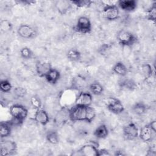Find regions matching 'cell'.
Segmentation results:
<instances>
[{
    "label": "cell",
    "mask_w": 156,
    "mask_h": 156,
    "mask_svg": "<svg viewBox=\"0 0 156 156\" xmlns=\"http://www.w3.org/2000/svg\"><path fill=\"white\" fill-rule=\"evenodd\" d=\"M10 114L12 117L11 121L13 125L22 124L28 115L27 109L21 104H13L9 109Z\"/></svg>",
    "instance_id": "1"
},
{
    "label": "cell",
    "mask_w": 156,
    "mask_h": 156,
    "mask_svg": "<svg viewBox=\"0 0 156 156\" xmlns=\"http://www.w3.org/2000/svg\"><path fill=\"white\" fill-rule=\"evenodd\" d=\"M116 38L118 43L123 46H132L138 41L135 34L125 29H121L118 32Z\"/></svg>",
    "instance_id": "2"
},
{
    "label": "cell",
    "mask_w": 156,
    "mask_h": 156,
    "mask_svg": "<svg viewBox=\"0 0 156 156\" xmlns=\"http://www.w3.org/2000/svg\"><path fill=\"white\" fill-rule=\"evenodd\" d=\"M87 107L75 105L68 110L69 119L73 122L85 121Z\"/></svg>",
    "instance_id": "3"
},
{
    "label": "cell",
    "mask_w": 156,
    "mask_h": 156,
    "mask_svg": "<svg viewBox=\"0 0 156 156\" xmlns=\"http://www.w3.org/2000/svg\"><path fill=\"white\" fill-rule=\"evenodd\" d=\"M74 29L75 31L82 34L90 33L92 29V24L90 20L85 16L79 17Z\"/></svg>",
    "instance_id": "4"
},
{
    "label": "cell",
    "mask_w": 156,
    "mask_h": 156,
    "mask_svg": "<svg viewBox=\"0 0 156 156\" xmlns=\"http://www.w3.org/2000/svg\"><path fill=\"white\" fill-rule=\"evenodd\" d=\"M17 151V144L12 140L2 139L0 143V155L10 156Z\"/></svg>",
    "instance_id": "5"
},
{
    "label": "cell",
    "mask_w": 156,
    "mask_h": 156,
    "mask_svg": "<svg viewBox=\"0 0 156 156\" xmlns=\"http://www.w3.org/2000/svg\"><path fill=\"white\" fill-rule=\"evenodd\" d=\"M98 144L94 141L92 143L82 146L77 151V154L83 156H99Z\"/></svg>",
    "instance_id": "6"
},
{
    "label": "cell",
    "mask_w": 156,
    "mask_h": 156,
    "mask_svg": "<svg viewBox=\"0 0 156 156\" xmlns=\"http://www.w3.org/2000/svg\"><path fill=\"white\" fill-rule=\"evenodd\" d=\"M102 15L108 21H115L119 16V9L115 4H106L102 9Z\"/></svg>",
    "instance_id": "7"
},
{
    "label": "cell",
    "mask_w": 156,
    "mask_h": 156,
    "mask_svg": "<svg viewBox=\"0 0 156 156\" xmlns=\"http://www.w3.org/2000/svg\"><path fill=\"white\" fill-rule=\"evenodd\" d=\"M122 133L126 140H133L138 137L139 130L134 122H130L123 127Z\"/></svg>",
    "instance_id": "8"
},
{
    "label": "cell",
    "mask_w": 156,
    "mask_h": 156,
    "mask_svg": "<svg viewBox=\"0 0 156 156\" xmlns=\"http://www.w3.org/2000/svg\"><path fill=\"white\" fill-rule=\"evenodd\" d=\"M18 35L25 39H30L35 38L37 35V30L30 25L23 24H21L17 29Z\"/></svg>",
    "instance_id": "9"
},
{
    "label": "cell",
    "mask_w": 156,
    "mask_h": 156,
    "mask_svg": "<svg viewBox=\"0 0 156 156\" xmlns=\"http://www.w3.org/2000/svg\"><path fill=\"white\" fill-rule=\"evenodd\" d=\"M106 107L109 112L115 115L121 114L124 110V107L122 102L115 98H110L107 99Z\"/></svg>",
    "instance_id": "10"
},
{
    "label": "cell",
    "mask_w": 156,
    "mask_h": 156,
    "mask_svg": "<svg viewBox=\"0 0 156 156\" xmlns=\"http://www.w3.org/2000/svg\"><path fill=\"white\" fill-rule=\"evenodd\" d=\"M93 102L92 94L90 92L80 91L75 99V105L82 106H91Z\"/></svg>",
    "instance_id": "11"
},
{
    "label": "cell",
    "mask_w": 156,
    "mask_h": 156,
    "mask_svg": "<svg viewBox=\"0 0 156 156\" xmlns=\"http://www.w3.org/2000/svg\"><path fill=\"white\" fill-rule=\"evenodd\" d=\"M119 9L126 12L134 11L137 7V1L135 0H119L117 2Z\"/></svg>",
    "instance_id": "12"
},
{
    "label": "cell",
    "mask_w": 156,
    "mask_h": 156,
    "mask_svg": "<svg viewBox=\"0 0 156 156\" xmlns=\"http://www.w3.org/2000/svg\"><path fill=\"white\" fill-rule=\"evenodd\" d=\"M155 133L152 130L149 126L146 124L143 126L139 131L138 136L144 142H150L152 140Z\"/></svg>",
    "instance_id": "13"
},
{
    "label": "cell",
    "mask_w": 156,
    "mask_h": 156,
    "mask_svg": "<svg viewBox=\"0 0 156 156\" xmlns=\"http://www.w3.org/2000/svg\"><path fill=\"white\" fill-rule=\"evenodd\" d=\"M52 68L51 63L46 62H38L35 65L36 73L40 77H44Z\"/></svg>",
    "instance_id": "14"
},
{
    "label": "cell",
    "mask_w": 156,
    "mask_h": 156,
    "mask_svg": "<svg viewBox=\"0 0 156 156\" xmlns=\"http://www.w3.org/2000/svg\"><path fill=\"white\" fill-rule=\"evenodd\" d=\"M34 119L43 126H46L49 122V117L46 110L43 108L36 110Z\"/></svg>",
    "instance_id": "15"
},
{
    "label": "cell",
    "mask_w": 156,
    "mask_h": 156,
    "mask_svg": "<svg viewBox=\"0 0 156 156\" xmlns=\"http://www.w3.org/2000/svg\"><path fill=\"white\" fill-rule=\"evenodd\" d=\"M73 4L70 1L60 0L57 1L55 3V7L58 12L62 15L66 14L72 8Z\"/></svg>",
    "instance_id": "16"
},
{
    "label": "cell",
    "mask_w": 156,
    "mask_h": 156,
    "mask_svg": "<svg viewBox=\"0 0 156 156\" xmlns=\"http://www.w3.org/2000/svg\"><path fill=\"white\" fill-rule=\"evenodd\" d=\"M13 124L12 121L1 122L0 124V136L1 139L9 136L12 132Z\"/></svg>",
    "instance_id": "17"
},
{
    "label": "cell",
    "mask_w": 156,
    "mask_h": 156,
    "mask_svg": "<svg viewBox=\"0 0 156 156\" xmlns=\"http://www.w3.org/2000/svg\"><path fill=\"white\" fill-rule=\"evenodd\" d=\"M46 81L51 85H55L60 78V73L55 68H52L44 77Z\"/></svg>",
    "instance_id": "18"
},
{
    "label": "cell",
    "mask_w": 156,
    "mask_h": 156,
    "mask_svg": "<svg viewBox=\"0 0 156 156\" xmlns=\"http://www.w3.org/2000/svg\"><path fill=\"white\" fill-rule=\"evenodd\" d=\"M108 129L106 125H99L94 131L93 135L98 139H104L108 135Z\"/></svg>",
    "instance_id": "19"
},
{
    "label": "cell",
    "mask_w": 156,
    "mask_h": 156,
    "mask_svg": "<svg viewBox=\"0 0 156 156\" xmlns=\"http://www.w3.org/2000/svg\"><path fill=\"white\" fill-rule=\"evenodd\" d=\"M112 71L114 73L121 77L126 76L127 73V68L126 66L121 62H116L113 65Z\"/></svg>",
    "instance_id": "20"
},
{
    "label": "cell",
    "mask_w": 156,
    "mask_h": 156,
    "mask_svg": "<svg viewBox=\"0 0 156 156\" xmlns=\"http://www.w3.org/2000/svg\"><path fill=\"white\" fill-rule=\"evenodd\" d=\"M133 112L138 116H141L146 113L147 110V105L142 102H136L132 107Z\"/></svg>",
    "instance_id": "21"
},
{
    "label": "cell",
    "mask_w": 156,
    "mask_h": 156,
    "mask_svg": "<svg viewBox=\"0 0 156 156\" xmlns=\"http://www.w3.org/2000/svg\"><path fill=\"white\" fill-rule=\"evenodd\" d=\"M89 90L92 94L101 95L104 91V87L101 83L94 82L90 84Z\"/></svg>",
    "instance_id": "22"
},
{
    "label": "cell",
    "mask_w": 156,
    "mask_h": 156,
    "mask_svg": "<svg viewBox=\"0 0 156 156\" xmlns=\"http://www.w3.org/2000/svg\"><path fill=\"white\" fill-rule=\"evenodd\" d=\"M46 140L52 144H57L59 143V135L56 130H51L46 135Z\"/></svg>",
    "instance_id": "23"
},
{
    "label": "cell",
    "mask_w": 156,
    "mask_h": 156,
    "mask_svg": "<svg viewBox=\"0 0 156 156\" xmlns=\"http://www.w3.org/2000/svg\"><path fill=\"white\" fill-rule=\"evenodd\" d=\"M81 53L77 49L72 48L68 50L66 53V57L72 62H78L81 58Z\"/></svg>",
    "instance_id": "24"
},
{
    "label": "cell",
    "mask_w": 156,
    "mask_h": 156,
    "mask_svg": "<svg viewBox=\"0 0 156 156\" xmlns=\"http://www.w3.org/2000/svg\"><path fill=\"white\" fill-rule=\"evenodd\" d=\"M86 80L85 79L80 76H77L74 77L72 83V87L73 89L76 90H80L84 88L86 85Z\"/></svg>",
    "instance_id": "25"
},
{
    "label": "cell",
    "mask_w": 156,
    "mask_h": 156,
    "mask_svg": "<svg viewBox=\"0 0 156 156\" xmlns=\"http://www.w3.org/2000/svg\"><path fill=\"white\" fill-rule=\"evenodd\" d=\"M146 18L147 20L155 22L156 19V2H154L146 10Z\"/></svg>",
    "instance_id": "26"
},
{
    "label": "cell",
    "mask_w": 156,
    "mask_h": 156,
    "mask_svg": "<svg viewBox=\"0 0 156 156\" xmlns=\"http://www.w3.org/2000/svg\"><path fill=\"white\" fill-rule=\"evenodd\" d=\"M141 72L143 73V75L145 77V79H149L151 78L153 74V69L152 66L147 63H143L141 65Z\"/></svg>",
    "instance_id": "27"
},
{
    "label": "cell",
    "mask_w": 156,
    "mask_h": 156,
    "mask_svg": "<svg viewBox=\"0 0 156 156\" xmlns=\"http://www.w3.org/2000/svg\"><path fill=\"white\" fill-rule=\"evenodd\" d=\"M71 3L79 8H87L89 7L93 2L90 0H73L70 1Z\"/></svg>",
    "instance_id": "28"
},
{
    "label": "cell",
    "mask_w": 156,
    "mask_h": 156,
    "mask_svg": "<svg viewBox=\"0 0 156 156\" xmlns=\"http://www.w3.org/2000/svg\"><path fill=\"white\" fill-rule=\"evenodd\" d=\"M21 57L26 60L31 59L34 57V54L33 51L28 47H23L20 51Z\"/></svg>",
    "instance_id": "29"
},
{
    "label": "cell",
    "mask_w": 156,
    "mask_h": 156,
    "mask_svg": "<svg viewBox=\"0 0 156 156\" xmlns=\"http://www.w3.org/2000/svg\"><path fill=\"white\" fill-rule=\"evenodd\" d=\"M13 29L12 23L8 20H2L0 22V29L2 32L5 33L11 31Z\"/></svg>",
    "instance_id": "30"
},
{
    "label": "cell",
    "mask_w": 156,
    "mask_h": 156,
    "mask_svg": "<svg viewBox=\"0 0 156 156\" xmlns=\"http://www.w3.org/2000/svg\"><path fill=\"white\" fill-rule=\"evenodd\" d=\"M96 110L94 108L91 106L87 107V114H86V119L85 122L88 123L91 122L96 117Z\"/></svg>",
    "instance_id": "31"
},
{
    "label": "cell",
    "mask_w": 156,
    "mask_h": 156,
    "mask_svg": "<svg viewBox=\"0 0 156 156\" xmlns=\"http://www.w3.org/2000/svg\"><path fill=\"white\" fill-rule=\"evenodd\" d=\"M30 102L32 107L35 110L41 108V106H42L41 101L38 96H36V95L32 96L30 99Z\"/></svg>",
    "instance_id": "32"
},
{
    "label": "cell",
    "mask_w": 156,
    "mask_h": 156,
    "mask_svg": "<svg viewBox=\"0 0 156 156\" xmlns=\"http://www.w3.org/2000/svg\"><path fill=\"white\" fill-rule=\"evenodd\" d=\"M12 85L7 80H2L0 82V90L3 93H9L11 91Z\"/></svg>",
    "instance_id": "33"
},
{
    "label": "cell",
    "mask_w": 156,
    "mask_h": 156,
    "mask_svg": "<svg viewBox=\"0 0 156 156\" xmlns=\"http://www.w3.org/2000/svg\"><path fill=\"white\" fill-rule=\"evenodd\" d=\"M120 84L121 87L130 90H132L136 87L135 83L132 80L130 79H125L124 80H122Z\"/></svg>",
    "instance_id": "34"
},
{
    "label": "cell",
    "mask_w": 156,
    "mask_h": 156,
    "mask_svg": "<svg viewBox=\"0 0 156 156\" xmlns=\"http://www.w3.org/2000/svg\"><path fill=\"white\" fill-rule=\"evenodd\" d=\"M13 93L17 98H23L26 95L27 91L22 87H16L13 89Z\"/></svg>",
    "instance_id": "35"
},
{
    "label": "cell",
    "mask_w": 156,
    "mask_h": 156,
    "mask_svg": "<svg viewBox=\"0 0 156 156\" xmlns=\"http://www.w3.org/2000/svg\"><path fill=\"white\" fill-rule=\"evenodd\" d=\"M147 155H152V156H155L156 155V149H155V146H151L149 148V149L147 150V154H146Z\"/></svg>",
    "instance_id": "36"
},
{
    "label": "cell",
    "mask_w": 156,
    "mask_h": 156,
    "mask_svg": "<svg viewBox=\"0 0 156 156\" xmlns=\"http://www.w3.org/2000/svg\"><path fill=\"white\" fill-rule=\"evenodd\" d=\"M110 153L107 149H99V156H107L110 155Z\"/></svg>",
    "instance_id": "37"
},
{
    "label": "cell",
    "mask_w": 156,
    "mask_h": 156,
    "mask_svg": "<svg viewBox=\"0 0 156 156\" xmlns=\"http://www.w3.org/2000/svg\"><path fill=\"white\" fill-rule=\"evenodd\" d=\"M148 125L152 129V130L155 133H156V121L152 120L149 123H148Z\"/></svg>",
    "instance_id": "38"
},
{
    "label": "cell",
    "mask_w": 156,
    "mask_h": 156,
    "mask_svg": "<svg viewBox=\"0 0 156 156\" xmlns=\"http://www.w3.org/2000/svg\"><path fill=\"white\" fill-rule=\"evenodd\" d=\"M115 155H125L126 154L124 153V151H122V150H116L115 153H114Z\"/></svg>",
    "instance_id": "39"
}]
</instances>
